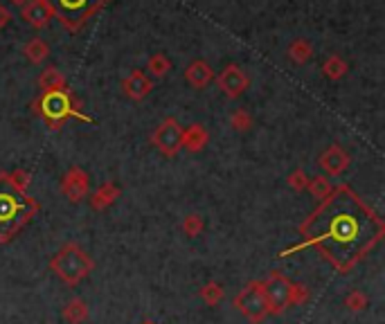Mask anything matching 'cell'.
I'll list each match as a JSON object with an SVG mask.
<instances>
[{
	"label": "cell",
	"instance_id": "obj_1",
	"mask_svg": "<svg viewBox=\"0 0 385 324\" xmlns=\"http://www.w3.org/2000/svg\"><path fill=\"white\" fill-rule=\"evenodd\" d=\"M299 236L302 241L284 250L282 257L304 248H318L338 273H349L374 245L381 243L385 223L354 191L342 185L320 201V208L299 225Z\"/></svg>",
	"mask_w": 385,
	"mask_h": 324
},
{
	"label": "cell",
	"instance_id": "obj_2",
	"mask_svg": "<svg viewBox=\"0 0 385 324\" xmlns=\"http://www.w3.org/2000/svg\"><path fill=\"white\" fill-rule=\"evenodd\" d=\"M5 187H0V243H9L20 232V228L32 221L36 214V203L25 194L16 191L3 176Z\"/></svg>",
	"mask_w": 385,
	"mask_h": 324
},
{
	"label": "cell",
	"instance_id": "obj_3",
	"mask_svg": "<svg viewBox=\"0 0 385 324\" xmlns=\"http://www.w3.org/2000/svg\"><path fill=\"white\" fill-rule=\"evenodd\" d=\"M95 262L79 243H63L50 259V270L66 286H79L93 273Z\"/></svg>",
	"mask_w": 385,
	"mask_h": 324
},
{
	"label": "cell",
	"instance_id": "obj_4",
	"mask_svg": "<svg viewBox=\"0 0 385 324\" xmlns=\"http://www.w3.org/2000/svg\"><path fill=\"white\" fill-rule=\"evenodd\" d=\"M232 304L250 324H262L269 318V302H266L262 282H257V279L255 282H248L234 295Z\"/></svg>",
	"mask_w": 385,
	"mask_h": 324
},
{
	"label": "cell",
	"instance_id": "obj_5",
	"mask_svg": "<svg viewBox=\"0 0 385 324\" xmlns=\"http://www.w3.org/2000/svg\"><path fill=\"white\" fill-rule=\"evenodd\" d=\"M293 284L286 275L273 273L269 275L262 282V288H264V295H266V302H269V316H282L288 309L293 306Z\"/></svg>",
	"mask_w": 385,
	"mask_h": 324
},
{
	"label": "cell",
	"instance_id": "obj_6",
	"mask_svg": "<svg viewBox=\"0 0 385 324\" xmlns=\"http://www.w3.org/2000/svg\"><path fill=\"white\" fill-rule=\"evenodd\" d=\"M183 131L185 128L178 124L176 117H167L151 133V144L165 158H176L180 154V149H183Z\"/></svg>",
	"mask_w": 385,
	"mask_h": 324
},
{
	"label": "cell",
	"instance_id": "obj_7",
	"mask_svg": "<svg viewBox=\"0 0 385 324\" xmlns=\"http://www.w3.org/2000/svg\"><path fill=\"white\" fill-rule=\"evenodd\" d=\"M41 113L46 115V120L55 128L59 122H63L66 117H79V120L88 122V117H83L77 108L72 106V100L66 90H57V93H46L41 100Z\"/></svg>",
	"mask_w": 385,
	"mask_h": 324
},
{
	"label": "cell",
	"instance_id": "obj_8",
	"mask_svg": "<svg viewBox=\"0 0 385 324\" xmlns=\"http://www.w3.org/2000/svg\"><path fill=\"white\" fill-rule=\"evenodd\" d=\"M217 83H219L223 95L230 97V100H237V97H241L245 90H248L250 79H248V74L237 66V63H230V66H226L217 74Z\"/></svg>",
	"mask_w": 385,
	"mask_h": 324
},
{
	"label": "cell",
	"instance_id": "obj_9",
	"mask_svg": "<svg viewBox=\"0 0 385 324\" xmlns=\"http://www.w3.org/2000/svg\"><path fill=\"white\" fill-rule=\"evenodd\" d=\"M61 194L70 203H79L90 194V176L81 167H70L61 178Z\"/></svg>",
	"mask_w": 385,
	"mask_h": 324
},
{
	"label": "cell",
	"instance_id": "obj_10",
	"mask_svg": "<svg viewBox=\"0 0 385 324\" xmlns=\"http://www.w3.org/2000/svg\"><path fill=\"white\" fill-rule=\"evenodd\" d=\"M349 162H351L349 154L340 144L327 147L323 154H320V158H318V165H320V169H323L327 176H340V174H345L347 167H349Z\"/></svg>",
	"mask_w": 385,
	"mask_h": 324
},
{
	"label": "cell",
	"instance_id": "obj_11",
	"mask_svg": "<svg viewBox=\"0 0 385 324\" xmlns=\"http://www.w3.org/2000/svg\"><path fill=\"white\" fill-rule=\"evenodd\" d=\"M122 90H124V95L128 97V100L142 102L144 97L154 90V81H151V77H149L144 70H133V72H128L124 77Z\"/></svg>",
	"mask_w": 385,
	"mask_h": 324
},
{
	"label": "cell",
	"instance_id": "obj_12",
	"mask_svg": "<svg viewBox=\"0 0 385 324\" xmlns=\"http://www.w3.org/2000/svg\"><path fill=\"white\" fill-rule=\"evenodd\" d=\"M185 81L191 86V88L203 90L205 86H210L214 81V70H212V66L208 61L196 59L185 68Z\"/></svg>",
	"mask_w": 385,
	"mask_h": 324
},
{
	"label": "cell",
	"instance_id": "obj_13",
	"mask_svg": "<svg viewBox=\"0 0 385 324\" xmlns=\"http://www.w3.org/2000/svg\"><path fill=\"white\" fill-rule=\"evenodd\" d=\"M120 194H122V189H120V185H117V182H113V180L104 182V185H100L97 189H95V191L90 194V208H93L95 212L109 210L111 205H113L117 198H120Z\"/></svg>",
	"mask_w": 385,
	"mask_h": 324
},
{
	"label": "cell",
	"instance_id": "obj_14",
	"mask_svg": "<svg viewBox=\"0 0 385 324\" xmlns=\"http://www.w3.org/2000/svg\"><path fill=\"white\" fill-rule=\"evenodd\" d=\"M20 16L32 27H43L48 25V20L52 18V7L46 3V0H29V3L20 9Z\"/></svg>",
	"mask_w": 385,
	"mask_h": 324
},
{
	"label": "cell",
	"instance_id": "obj_15",
	"mask_svg": "<svg viewBox=\"0 0 385 324\" xmlns=\"http://www.w3.org/2000/svg\"><path fill=\"white\" fill-rule=\"evenodd\" d=\"M61 318L66 324H86L90 318V309L81 297H72L61 309Z\"/></svg>",
	"mask_w": 385,
	"mask_h": 324
},
{
	"label": "cell",
	"instance_id": "obj_16",
	"mask_svg": "<svg viewBox=\"0 0 385 324\" xmlns=\"http://www.w3.org/2000/svg\"><path fill=\"white\" fill-rule=\"evenodd\" d=\"M210 142V133L205 131L203 124H191L187 131H183V149H187L189 154H198V151L205 149Z\"/></svg>",
	"mask_w": 385,
	"mask_h": 324
},
{
	"label": "cell",
	"instance_id": "obj_17",
	"mask_svg": "<svg viewBox=\"0 0 385 324\" xmlns=\"http://www.w3.org/2000/svg\"><path fill=\"white\" fill-rule=\"evenodd\" d=\"M39 88L43 93H57V90H66V77L55 68L50 66L39 74Z\"/></svg>",
	"mask_w": 385,
	"mask_h": 324
},
{
	"label": "cell",
	"instance_id": "obj_18",
	"mask_svg": "<svg viewBox=\"0 0 385 324\" xmlns=\"http://www.w3.org/2000/svg\"><path fill=\"white\" fill-rule=\"evenodd\" d=\"M23 52H25V57L32 61V63H43L48 59V54H50V46L43 39H39V36H34V39H29L27 43H25V48H23Z\"/></svg>",
	"mask_w": 385,
	"mask_h": 324
},
{
	"label": "cell",
	"instance_id": "obj_19",
	"mask_svg": "<svg viewBox=\"0 0 385 324\" xmlns=\"http://www.w3.org/2000/svg\"><path fill=\"white\" fill-rule=\"evenodd\" d=\"M349 66H347V61L338 57V54H331V57L323 63V72H325V77L331 79V81H338L342 79L347 74Z\"/></svg>",
	"mask_w": 385,
	"mask_h": 324
},
{
	"label": "cell",
	"instance_id": "obj_20",
	"mask_svg": "<svg viewBox=\"0 0 385 324\" xmlns=\"http://www.w3.org/2000/svg\"><path fill=\"white\" fill-rule=\"evenodd\" d=\"M198 295H201V299L205 302L208 306H219L223 302V297H226V288H223V284L214 282V279H212V282L201 286Z\"/></svg>",
	"mask_w": 385,
	"mask_h": 324
},
{
	"label": "cell",
	"instance_id": "obj_21",
	"mask_svg": "<svg viewBox=\"0 0 385 324\" xmlns=\"http://www.w3.org/2000/svg\"><path fill=\"white\" fill-rule=\"evenodd\" d=\"M313 57V46L306 39H297L288 46V59L295 63H306Z\"/></svg>",
	"mask_w": 385,
	"mask_h": 324
},
{
	"label": "cell",
	"instance_id": "obj_22",
	"mask_svg": "<svg viewBox=\"0 0 385 324\" xmlns=\"http://www.w3.org/2000/svg\"><path fill=\"white\" fill-rule=\"evenodd\" d=\"M180 230H183V234L189 236V239H196V236H201V232L205 230V221H203V216H201V214L189 212V214L183 216Z\"/></svg>",
	"mask_w": 385,
	"mask_h": 324
},
{
	"label": "cell",
	"instance_id": "obj_23",
	"mask_svg": "<svg viewBox=\"0 0 385 324\" xmlns=\"http://www.w3.org/2000/svg\"><path fill=\"white\" fill-rule=\"evenodd\" d=\"M171 68H174V63H171V59L167 57V54L158 52V54H151L147 61V70L154 74V77H165L167 72H171Z\"/></svg>",
	"mask_w": 385,
	"mask_h": 324
},
{
	"label": "cell",
	"instance_id": "obj_24",
	"mask_svg": "<svg viewBox=\"0 0 385 324\" xmlns=\"http://www.w3.org/2000/svg\"><path fill=\"white\" fill-rule=\"evenodd\" d=\"M306 191L311 194V198L325 201L329 194L334 191V187H331V182L325 176H313V178H309V182H306Z\"/></svg>",
	"mask_w": 385,
	"mask_h": 324
},
{
	"label": "cell",
	"instance_id": "obj_25",
	"mask_svg": "<svg viewBox=\"0 0 385 324\" xmlns=\"http://www.w3.org/2000/svg\"><path fill=\"white\" fill-rule=\"evenodd\" d=\"M230 126L237 133H245V131H250V128L255 126V120H252V115L245 111V108H239V111H234L230 115Z\"/></svg>",
	"mask_w": 385,
	"mask_h": 324
},
{
	"label": "cell",
	"instance_id": "obj_26",
	"mask_svg": "<svg viewBox=\"0 0 385 324\" xmlns=\"http://www.w3.org/2000/svg\"><path fill=\"white\" fill-rule=\"evenodd\" d=\"M367 304H370V299H367L365 293H363V290H351V293L345 295V306H347L349 311H354V313L365 311Z\"/></svg>",
	"mask_w": 385,
	"mask_h": 324
},
{
	"label": "cell",
	"instance_id": "obj_27",
	"mask_svg": "<svg viewBox=\"0 0 385 324\" xmlns=\"http://www.w3.org/2000/svg\"><path fill=\"white\" fill-rule=\"evenodd\" d=\"M5 178H7V182H9V185H12L16 191L25 194V189H27V185H29V174H27L25 169H16V171H12V174H7Z\"/></svg>",
	"mask_w": 385,
	"mask_h": 324
},
{
	"label": "cell",
	"instance_id": "obj_28",
	"mask_svg": "<svg viewBox=\"0 0 385 324\" xmlns=\"http://www.w3.org/2000/svg\"><path fill=\"white\" fill-rule=\"evenodd\" d=\"M306 182H309V176L304 169H295L291 176H288V187L295 189V191H304L306 189Z\"/></svg>",
	"mask_w": 385,
	"mask_h": 324
},
{
	"label": "cell",
	"instance_id": "obj_29",
	"mask_svg": "<svg viewBox=\"0 0 385 324\" xmlns=\"http://www.w3.org/2000/svg\"><path fill=\"white\" fill-rule=\"evenodd\" d=\"M7 23H9V12H7V7L0 5V29H3Z\"/></svg>",
	"mask_w": 385,
	"mask_h": 324
},
{
	"label": "cell",
	"instance_id": "obj_30",
	"mask_svg": "<svg viewBox=\"0 0 385 324\" xmlns=\"http://www.w3.org/2000/svg\"><path fill=\"white\" fill-rule=\"evenodd\" d=\"M144 324H156V322H144Z\"/></svg>",
	"mask_w": 385,
	"mask_h": 324
}]
</instances>
